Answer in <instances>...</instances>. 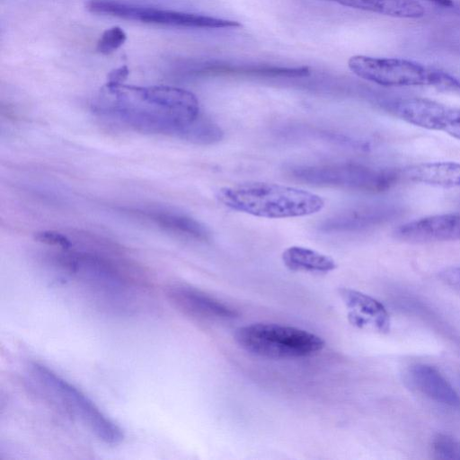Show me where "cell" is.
<instances>
[{
	"instance_id": "obj_18",
	"label": "cell",
	"mask_w": 460,
	"mask_h": 460,
	"mask_svg": "<svg viewBox=\"0 0 460 460\" xmlns=\"http://www.w3.org/2000/svg\"><path fill=\"white\" fill-rule=\"evenodd\" d=\"M145 214L157 226L172 233L198 241H206L209 238L207 227L188 215L159 209L149 210Z\"/></svg>"
},
{
	"instance_id": "obj_22",
	"label": "cell",
	"mask_w": 460,
	"mask_h": 460,
	"mask_svg": "<svg viewBox=\"0 0 460 460\" xmlns=\"http://www.w3.org/2000/svg\"><path fill=\"white\" fill-rule=\"evenodd\" d=\"M34 238L40 243L63 250H69L73 246L71 240L66 235L56 231H40L35 234Z\"/></svg>"
},
{
	"instance_id": "obj_1",
	"label": "cell",
	"mask_w": 460,
	"mask_h": 460,
	"mask_svg": "<svg viewBox=\"0 0 460 460\" xmlns=\"http://www.w3.org/2000/svg\"><path fill=\"white\" fill-rule=\"evenodd\" d=\"M92 109L141 133L198 145L215 144L224 137L221 128L201 113L196 95L179 87L106 82L93 100Z\"/></svg>"
},
{
	"instance_id": "obj_5",
	"label": "cell",
	"mask_w": 460,
	"mask_h": 460,
	"mask_svg": "<svg viewBox=\"0 0 460 460\" xmlns=\"http://www.w3.org/2000/svg\"><path fill=\"white\" fill-rule=\"evenodd\" d=\"M292 179L305 184L340 188L367 193L390 190L400 178L394 169L370 166L355 162L293 164L287 168Z\"/></svg>"
},
{
	"instance_id": "obj_14",
	"label": "cell",
	"mask_w": 460,
	"mask_h": 460,
	"mask_svg": "<svg viewBox=\"0 0 460 460\" xmlns=\"http://www.w3.org/2000/svg\"><path fill=\"white\" fill-rule=\"evenodd\" d=\"M169 296L184 312L204 318H232L235 312L220 301L187 287L173 288Z\"/></svg>"
},
{
	"instance_id": "obj_2",
	"label": "cell",
	"mask_w": 460,
	"mask_h": 460,
	"mask_svg": "<svg viewBox=\"0 0 460 460\" xmlns=\"http://www.w3.org/2000/svg\"><path fill=\"white\" fill-rule=\"evenodd\" d=\"M217 198L232 210L265 218L305 217L324 207V200L315 193L263 181L223 187L217 191Z\"/></svg>"
},
{
	"instance_id": "obj_4",
	"label": "cell",
	"mask_w": 460,
	"mask_h": 460,
	"mask_svg": "<svg viewBox=\"0 0 460 460\" xmlns=\"http://www.w3.org/2000/svg\"><path fill=\"white\" fill-rule=\"evenodd\" d=\"M348 66L357 76L381 86H432L460 94L457 78L411 59L355 55L348 60Z\"/></svg>"
},
{
	"instance_id": "obj_17",
	"label": "cell",
	"mask_w": 460,
	"mask_h": 460,
	"mask_svg": "<svg viewBox=\"0 0 460 460\" xmlns=\"http://www.w3.org/2000/svg\"><path fill=\"white\" fill-rule=\"evenodd\" d=\"M209 75H241L266 78H300L310 75L307 66H231L215 65L201 70Z\"/></svg>"
},
{
	"instance_id": "obj_24",
	"label": "cell",
	"mask_w": 460,
	"mask_h": 460,
	"mask_svg": "<svg viewBox=\"0 0 460 460\" xmlns=\"http://www.w3.org/2000/svg\"><path fill=\"white\" fill-rule=\"evenodd\" d=\"M128 68L127 66H121L111 70L107 77L108 83L122 84L128 75Z\"/></svg>"
},
{
	"instance_id": "obj_15",
	"label": "cell",
	"mask_w": 460,
	"mask_h": 460,
	"mask_svg": "<svg viewBox=\"0 0 460 460\" xmlns=\"http://www.w3.org/2000/svg\"><path fill=\"white\" fill-rule=\"evenodd\" d=\"M405 177L416 183L441 187H460V163L437 161L420 163L404 170Z\"/></svg>"
},
{
	"instance_id": "obj_9",
	"label": "cell",
	"mask_w": 460,
	"mask_h": 460,
	"mask_svg": "<svg viewBox=\"0 0 460 460\" xmlns=\"http://www.w3.org/2000/svg\"><path fill=\"white\" fill-rule=\"evenodd\" d=\"M391 110L396 117L409 124L441 131L460 140V107L413 97L394 102Z\"/></svg>"
},
{
	"instance_id": "obj_10",
	"label": "cell",
	"mask_w": 460,
	"mask_h": 460,
	"mask_svg": "<svg viewBox=\"0 0 460 460\" xmlns=\"http://www.w3.org/2000/svg\"><path fill=\"white\" fill-rule=\"evenodd\" d=\"M396 238L410 243L460 241V213L424 217L399 226Z\"/></svg>"
},
{
	"instance_id": "obj_3",
	"label": "cell",
	"mask_w": 460,
	"mask_h": 460,
	"mask_svg": "<svg viewBox=\"0 0 460 460\" xmlns=\"http://www.w3.org/2000/svg\"><path fill=\"white\" fill-rule=\"evenodd\" d=\"M27 375L40 395L81 423L97 439L107 445L121 442V429L72 384L48 367L35 362L29 365Z\"/></svg>"
},
{
	"instance_id": "obj_21",
	"label": "cell",
	"mask_w": 460,
	"mask_h": 460,
	"mask_svg": "<svg viewBox=\"0 0 460 460\" xmlns=\"http://www.w3.org/2000/svg\"><path fill=\"white\" fill-rule=\"evenodd\" d=\"M126 40L125 31L119 26H112L102 33L96 44V50L103 55L111 54L120 48Z\"/></svg>"
},
{
	"instance_id": "obj_8",
	"label": "cell",
	"mask_w": 460,
	"mask_h": 460,
	"mask_svg": "<svg viewBox=\"0 0 460 460\" xmlns=\"http://www.w3.org/2000/svg\"><path fill=\"white\" fill-rule=\"evenodd\" d=\"M72 276L95 292L110 296L126 295L129 282L111 260L92 252H65L58 259Z\"/></svg>"
},
{
	"instance_id": "obj_25",
	"label": "cell",
	"mask_w": 460,
	"mask_h": 460,
	"mask_svg": "<svg viewBox=\"0 0 460 460\" xmlns=\"http://www.w3.org/2000/svg\"><path fill=\"white\" fill-rule=\"evenodd\" d=\"M433 4L442 7H452L454 5L453 0H428Z\"/></svg>"
},
{
	"instance_id": "obj_13",
	"label": "cell",
	"mask_w": 460,
	"mask_h": 460,
	"mask_svg": "<svg viewBox=\"0 0 460 460\" xmlns=\"http://www.w3.org/2000/svg\"><path fill=\"white\" fill-rule=\"evenodd\" d=\"M389 213L383 206L356 207L324 219L319 225V230L328 234L362 231L382 223Z\"/></svg>"
},
{
	"instance_id": "obj_23",
	"label": "cell",
	"mask_w": 460,
	"mask_h": 460,
	"mask_svg": "<svg viewBox=\"0 0 460 460\" xmlns=\"http://www.w3.org/2000/svg\"><path fill=\"white\" fill-rule=\"evenodd\" d=\"M439 278L447 286L460 294V266L444 269L439 272Z\"/></svg>"
},
{
	"instance_id": "obj_20",
	"label": "cell",
	"mask_w": 460,
	"mask_h": 460,
	"mask_svg": "<svg viewBox=\"0 0 460 460\" xmlns=\"http://www.w3.org/2000/svg\"><path fill=\"white\" fill-rule=\"evenodd\" d=\"M431 448L436 458L460 460V440L449 435L437 434L432 439Z\"/></svg>"
},
{
	"instance_id": "obj_6",
	"label": "cell",
	"mask_w": 460,
	"mask_h": 460,
	"mask_svg": "<svg viewBox=\"0 0 460 460\" xmlns=\"http://www.w3.org/2000/svg\"><path fill=\"white\" fill-rule=\"evenodd\" d=\"M235 341L245 350L269 358H293L320 351L323 340L307 331L276 323H252L235 332Z\"/></svg>"
},
{
	"instance_id": "obj_11",
	"label": "cell",
	"mask_w": 460,
	"mask_h": 460,
	"mask_svg": "<svg viewBox=\"0 0 460 460\" xmlns=\"http://www.w3.org/2000/svg\"><path fill=\"white\" fill-rule=\"evenodd\" d=\"M340 294L348 309L349 320L353 325L379 333L389 332L390 315L379 301L350 288H341Z\"/></svg>"
},
{
	"instance_id": "obj_7",
	"label": "cell",
	"mask_w": 460,
	"mask_h": 460,
	"mask_svg": "<svg viewBox=\"0 0 460 460\" xmlns=\"http://www.w3.org/2000/svg\"><path fill=\"white\" fill-rule=\"evenodd\" d=\"M86 9L92 13L128 21L178 28L225 29L239 28L241 23L193 13H186L150 6L136 5L114 0H89Z\"/></svg>"
},
{
	"instance_id": "obj_16",
	"label": "cell",
	"mask_w": 460,
	"mask_h": 460,
	"mask_svg": "<svg viewBox=\"0 0 460 460\" xmlns=\"http://www.w3.org/2000/svg\"><path fill=\"white\" fill-rule=\"evenodd\" d=\"M341 5L386 16L417 19L424 16V7L415 0H327Z\"/></svg>"
},
{
	"instance_id": "obj_19",
	"label": "cell",
	"mask_w": 460,
	"mask_h": 460,
	"mask_svg": "<svg viewBox=\"0 0 460 460\" xmlns=\"http://www.w3.org/2000/svg\"><path fill=\"white\" fill-rule=\"evenodd\" d=\"M282 261L293 271L326 273L337 268L335 261L314 249L293 245L282 252Z\"/></svg>"
},
{
	"instance_id": "obj_12",
	"label": "cell",
	"mask_w": 460,
	"mask_h": 460,
	"mask_svg": "<svg viewBox=\"0 0 460 460\" xmlns=\"http://www.w3.org/2000/svg\"><path fill=\"white\" fill-rule=\"evenodd\" d=\"M408 376L412 386L426 397L460 412V395L437 368L417 364L410 367Z\"/></svg>"
}]
</instances>
